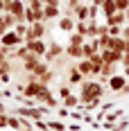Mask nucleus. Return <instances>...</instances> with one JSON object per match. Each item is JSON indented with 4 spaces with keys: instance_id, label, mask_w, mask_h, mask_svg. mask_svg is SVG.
<instances>
[{
    "instance_id": "1",
    "label": "nucleus",
    "mask_w": 129,
    "mask_h": 131,
    "mask_svg": "<svg viewBox=\"0 0 129 131\" xmlns=\"http://www.w3.org/2000/svg\"><path fill=\"white\" fill-rule=\"evenodd\" d=\"M104 95V86L100 81H82V91H79V102L82 104H88L91 100H95V97H102Z\"/></svg>"
},
{
    "instance_id": "2",
    "label": "nucleus",
    "mask_w": 129,
    "mask_h": 131,
    "mask_svg": "<svg viewBox=\"0 0 129 131\" xmlns=\"http://www.w3.org/2000/svg\"><path fill=\"white\" fill-rule=\"evenodd\" d=\"M23 43H25V39L18 36L16 29H7V32L0 36V45H7V48H18V45H23Z\"/></svg>"
},
{
    "instance_id": "3",
    "label": "nucleus",
    "mask_w": 129,
    "mask_h": 131,
    "mask_svg": "<svg viewBox=\"0 0 129 131\" xmlns=\"http://www.w3.org/2000/svg\"><path fill=\"white\" fill-rule=\"evenodd\" d=\"M25 45L29 48V52H32V54H36V57H41V59H43V54L48 52V45L43 43V39H36V41H27Z\"/></svg>"
},
{
    "instance_id": "4",
    "label": "nucleus",
    "mask_w": 129,
    "mask_h": 131,
    "mask_svg": "<svg viewBox=\"0 0 129 131\" xmlns=\"http://www.w3.org/2000/svg\"><path fill=\"white\" fill-rule=\"evenodd\" d=\"M106 84H109V91L120 93L122 88H125V86H127V77H125V75H111Z\"/></svg>"
},
{
    "instance_id": "5",
    "label": "nucleus",
    "mask_w": 129,
    "mask_h": 131,
    "mask_svg": "<svg viewBox=\"0 0 129 131\" xmlns=\"http://www.w3.org/2000/svg\"><path fill=\"white\" fill-rule=\"evenodd\" d=\"M7 12L9 14H14L21 23H25V5H23V0H14L12 5L7 7Z\"/></svg>"
},
{
    "instance_id": "6",
    "label": "nucleus",
    "mask_w": 129,
    "mask_h": 131,
    "mask_svg": "<svg viewBox=\"0 0 129 131\" xmlns=\"http://www.w3.org/2000/svg\"><path fill=\"white\" fill-rule=\"evenodd\" d=\"M64 52H66V50L59 45V43H52L50 48H48V52L43 54V61H45V63H52V61H54L59 54H64Z\"/></svg>"
},
{
    "instance_id": "7",
    "label": "nucleus",
    "mask_w": 129,
    "mask_h": 131,
    "mask_svg": "<svg viewBox=\"0 0 129 131\" xmlns=\"http://www.w3.org/2000/svg\"><path fill=\"white\" fill-rule=\"evenodd\" d=\"M122 54L125 52H116V50H102V59L104 63H118V61H122Z\"/></svg>"
},
{
    "instance_id": "8",
    "label": "nucleus",
    "mask_w": 129,
    "mask_h": 131,
    "mask_svg": "<svg viewBox=\"0 0 129 131\" xmlns=\"http://www.w3.org/2000/svg\"><path fill=\"white\" fill-rule=\"evenodd\" d=\"M104 23H106L109 27H113V25H127V16H125V12H116L113 16L104 18Z\"/></svg>"
},
{
    "instance_id": "9",
    "label": "nucleus",
    "mask_w": 129,
    "mask_h": 131,
    "mask_svg": "<svg viewBox=\"0 0 129 131\" xmlns=\"http://www.w3.org/2000/svg\"><path fill=\"white\" fill-rule=\"evenodd\" d=\"M77 25V18H73V16H61L59 18V29L61 32H73Z\"/></svg>"
},
{
    "instance_id": "10",
    "label": "nucleus",
    "mask_w": 129,
    "mask_h": 131,
    "mask_svg": "<svg viewBox=\"0 0 129 131\" xmlns=\"http://www.w3.org/2000/svg\"><path fill=\"white\" fill-rule=\"evenodd\" d=\"M125 48H127V41L122 39V36H111V41H109V50L125 52Z\"/></svg>"
},
{
    "instance_id": "11",
    "label": "nucleus",
    "mask_w": 129,
    "mask_h": 131,
    "mask_svg": "<svg viewBox=\"0 0 129 131\" xmlns=\"http://www.w3.org/2000/svg\"><path fill=\"white\" fill-rule=\"evenodd\" d=\"M43 16H45V20H54V18H61V12H59L57 5H45L43 7Z\"/></svg>"
},
{
    "instance_id": "12",
    "label": "nucleus",
    "mask_w": 129,
    "mask_h": 131,
    "mask_svg": "<svg viewBox=\"0 0 129 131\" xmlns=\"http://www.w3.org/2000/svg\"><path fill=\"white\" fill-rule=\"evenodd\" d=\"M77 70L84 77H93V61H91V59H82L77 63Z\"/></svg>"
},
{
    "instance_id": "13",
    "label": "nucleus",
    "mask_w": 129,
    "mask_h": 131,
    "mask_svg": "<svg viewBox=\"0 0 129 131\" xmlns=\"http://www.w3.org/2000/svg\"><path fill=\"white\" fill-rule=\"evenodd\" d=\"M116 12H118V7H116V0H104V2H102V14H104V18L113 16Z\"/></svg>"
},
{
    "instance_id": "14",
    "label": "nucleus",
    "mask_w": 129,
    "mask_h": 131,
    "mask_svg": "<svg viewBox=\"0 0 129 131\" xmlns=\"http://www.w3.org/2000/svg\"><path fill=\"white\" fill-rule=\"evenodd\" d=\"M66 54L70 59H84V48L82 45H68L66 48Z\"/></svg>"
},
{
    "instance_id": "15",
    "label": "nucleus",
    "mask_w": 129,
    "mask_h": 131,
    "mask_svg": "<svg viewBox=\"0 0 129 131\" xmlns=\"http://www.w3.org/2000/svg\"><path fill=\"white\" fill-rule=\"evenodd\" d=\"M68 81H70V84H82V81H84V75L77 70V66L68 70Z\"/></svg>"
},
{
    "instance_id": "16",
    "label": "nucleus",
    "mask_w": 129,
    "mask_h": 131,
    "mask_svg": "<svg viewBox=\"0 0 129 131\" xmlns=\"http://www.w3.org/2000/svg\"><path fill=\"white\" fill-rule=\"evenodd\" d=\"M79 0H66V12H64V16H75V12L79 9Z\"/></svg>"
},
{
    "instance_id": "17",
    "label": "nucleus",
    "mask_w": 129,
    "mask_h": 131,
    "mask_svg": "<svg viewBox=\"0 0 129 131\" xmlns=\"http://www.w3.org/2000/svg\"><path fill=\"white\" fill-rule=\"evenodd\" d=\"M86 43V36H82L79 32H70V39H68V45H84Z\"/></svg>"
},
{
    "instance_id": "18",
    "label": "nucleus",
    "mask_w": 129,
    "mask_h": 131,
    "mask_svg": "<svg viewBox=\"0 0 129 131\" xmlns=\"http://www.w3.org/2000/svg\"><path fill=\"white\" fill-rule=\"evenodd\" d=\"M75 18H77V20H88V2L79 5V9L75 12Z\"/></svg>"
},
{
    "instance_id": "19",
    "label": "nucleus",
    "mask_w": 129,
    "mask_h": 131,
    "mask_svg": "<svg viewBox=\"0 0 129 131\" xmlns=\"http://www.w3.org/2000/svg\"><path fill=\"white\" fill-rule=\"evenodd\" d=\"M75 32H79L82 36H86V39H88V20H77V25H75Z\"/></svg>"
},
{
    "instance_id": "20",
    "label": "nucleus",
    "mask_w": 129,
    "mask_h": 131,
    "mask_svg": "<svg viewBox=\"0 0 129 131\" xmlns=\"http://www.w3.org/2000/svg\"><path fill=\"white\" fill-rule=\"evenodd\" d=\"M48 129L50 131H66L68 127H66L61 120H50V122H48Z\"/></svg>"
},
{
    "instance_id": "21",
    "label": "nucleus",
    "mask_w": 129,
    "mask_h": 131,
    "mask_svg": "<svg viewBox=\"0 0 129 131\" xmlns=\"http://www.w3.org/2000/svg\"><path fill=\"white\" fill-rule=\"evenodd\" d=\"M77 104H79V95H68V97L64 100V106H66V108H75Z\"/></svg>"
},
{
    "instance_id": "22",
    "label": "nucleus",
    "mask_w": 129,
    "mask_h": 131,
    "mask_svg": "<svg viewBox=\"0 0 129 131\" xmlns=\"http://www.w3.org/2000/svg\"><path fill=\"white\" fill-rule=\"evenodd\" d=\"M52 77H54V72H52V70H48V72H43V75L39 77V84H43V86H48V84L52 81Z\"/></svg>"
},
{
    "instance_id": "23",
    "label": "nucleus",
    "mask_w": 129,
    "mask_h": 131,
    "mask_svg": "<svg viewBox=\"0 0 129 131\" xmlns=\"http://www.w3.org/2000/svg\"><path fill=\"white\" fill-rule=\"evenodd\" d=\"M127 129H129V120H120L118 124L111 127V131H127Z\"/></svg>"
},
{
    "instance_id": "24",
    "label": "nucleus",
    "mask_w": 129,
    "mask_h": 131,
    "mask_svg": "<svg viewBox=\"0 0 129 131\" xmlns=\"http://www.w3.org/2000/svg\"><path fill=\"white\" fill-rule=\"evenodd\" d=\"M116 7H118V12H127L129 9V0H116Z\"/></svg>"
},
{
    "instance_id": "25",
    "label": "nucleus",
    "mask_w": 129,
    "mask_h": 131,
    "mask_svg": "<svg viewBox=\"0 0 129 131\" xmlns=\"http://www.w3.org/2000/svg\"><path fill=\"white\" fill-rule=\"evenodd\" d=\"M68 95H73V93H70V86H61V88H59V97H61V100H66Z\"/></svg>"
},
{
    "instance_id": "26",
    "label": "nucleus",
    "mask_w": 129,
    "mask_h": 131,
    "mask_svg": "<svg viewBox=\"0 0 129 131\" xmlns=\"http://www.w3.org/2000/svg\"><path fill=\"white\" fill-rule=\"evenodd\" d=\"M7 127H9V118L7 115H0V131H5Z\"/></svg>"
},
{
    "instance_id": "27",
    "label": "nucleus",
    "mask_w": 129,
    "mask_h": 131,
    "mask_svg": "<svg viewBox=\"0 0 129 131\" xmlns=\"http://www.w3.org/2000/svg\"><path fill=\"white\" fill-rule=\"evenodd\" d=\"M68 129H70V131H82V124H77V122H70V124H68Z\"/></svg>"
},
{
    "instance_id": "28",
    "label": "nucleus",
    "mask_w": 129,
    "mask_h": 131,
    "mask_svg": "<svg viewBox=\"0 0 129 131\" xmlns=\"http://www.w3.org/2000/svg\"><path fill=\"white\" fill-rule=\"evenodd\" d=\"M122 39H125V41H129V25H125V27H122Z\"/></svg>"
},
{
    "instance_id": "29",
    "label": "nucleus",
    "mask_w": 129,
    "mask_h": 131,
    "mask_svg": "<svg viewBox=\"0 0 129 131\" xmlns=\"http://www.w3.org/2000/svg\"><path fill=\"white\" fill-rule=\"evenodd\" d=\"M120 63H122V66H129V52L122 54V61H120Z\"/></svg>"
},
{
    "instance_id": "30",
    "label": "nucleus",
    "mask_w": 129,
    "mask_h": 131,
    "mask_svg": "<svg viewBox=\"0 0 129 131\" xmlns=\"http://www.w3.org/2000/svg\"><path fill=\"white\" fill-rule=\"evenodd\" d=\"M41 2H43V5H57V7H59L61 0H41Z\"/></svg>"
},
{
    "instance_id": "31",
    "label": "nucleus",
    "mask_w": 129,
    "mask_h": 131,
    "mask_svg": "<svg viewBox=\"0 0 129 131\" xmlns=\"http://www.w3.org/2000/svg\"><path fill=\"white\" fill-rule=\"evenodd\" d=\"M2 61H7V54L2 52V48H0V63H2Z\"/></svg>"
},
{
    "instance_id": "32",
    "label": "nucleus",
    "mask_w": 129,
    "mask_h": 131,
    "mask_svg": "<svg viewBox=\"0 0 129 131\" xmlns=\"http://www.w3.org/2000/svg\"><path fill=\"white\" fill-rule=\"evenodd\" d=\"M122 75H125V77L129 79V66H125V72H122Z\"/></svg>"
},
{
    "instance_id": "33",
    "label": "nucleus",
    "mask_w": 129,
    "mask_h": 131,
    "mask_svg": "<svg viewBox=\"0 0 129 131\" xmlns=\"http://www.w3.org/2000/svg\"><path fill=\"white\" fill-rule=\"evenodd\" d=\"M91 2H93V5H100V7H102V2H104V0H91Z\"/></svg>"
},
{
    "instance_id": "34",
    "label": "nucleus",
    "mask_w": 129,
    "mask_h": 131,
    "mask_svg": "<svg viewBox=\"0 0 129 131\" xmlns=\"http://www.w3.org/2000/svg\"><path fill=\"white\" fill-rule=\"evenodd\" d=\"M2 113H5V104L0 102V115H2Z\"/></svg>"
},
{
    "instance_id": "35",
    "label": "nucleus",
    "mask_w": 129,
    "mask_h": 131,
    "mask_svg": "<svg viewBox=\"0 0 129 131\" xmlns=\"http://www.w3.org/2000/svg\"><path fill=\"white\" fill-rule=\"evenodd\" d=\"M125 16H127V23H129V9H127V12H125Z\"/></svg>"
},
{
    "instance_id": "36",
    "label": "nucleus",
    "mask_w": 129,
    "mask_h": 131,
    "mask_svg": "<svg viewBox=\"0 0 129 131\" xmlns=\"http://www.w3.org/2000/svg\"><path fill=\"white\" fill-rule=\"evenodd\" d=\"M0 20H2V16H0Z\"/></svg>"
}]
</instances>
